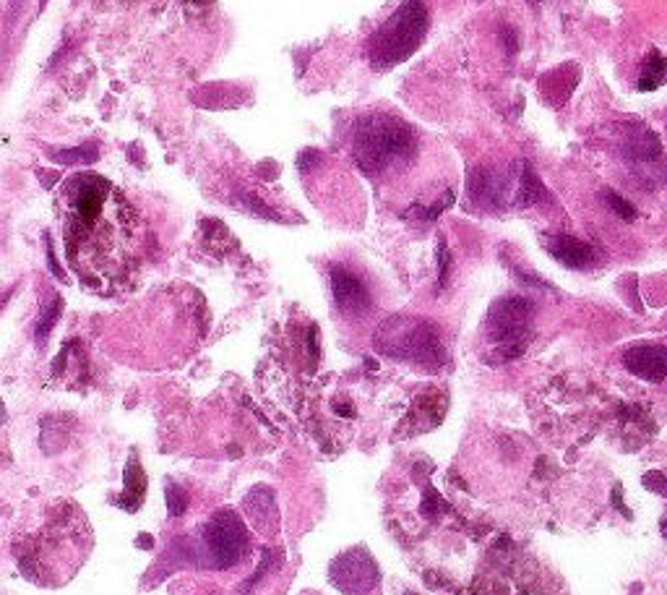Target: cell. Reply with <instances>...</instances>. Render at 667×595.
I'll return each mask as SVG.
<instances>
[{
    "mask_svg": "<svg viewBox=\"0 0 667 595\" xmlns=\"http://www.w3.org/2000/svg\"><path fill=\"white\" fill-rule=\"evenodd\" d=\"M665 79H667V60L659 56V52H652V56L644 60L636 86L642 92H652L657 90V86H663Z\"/></svg>",
    "mask_w": 667,
    "mask_h": 595,
    "instance_id": "cell-13",
    "label": "cell"
},
{
    "mask_svg": "<svg viewBox=\"0 0 667 595\" xmlns=\"http://www.w3.org/2000/svg\"><path fill=\"white\" fill-rule=\"evenodd\" d=\"M623 366L631 374L646 378V382H663L667 376V348L665 345H636V348L625 350Z\"/></svg>",
    "mask_w": 667,
    "mask_h": 595,
    "instance_id": "cell-9",
    "label": "cell"
},
{
    "mask_svg": "<svg viewBox=\"0 0 667 595\" xmlns=\"http://www.w3.org/2000/svg\"><path fill=\"white\" fill-rule=\"evenodd\" d=\"M414 152H418V139H414L412 128L389 115L365 118L352 139V154H355L358 165L371 175L410 160Z\"/></svg>",
    "mask_w": 667,
    "mask_h": 595,
    "instance_id": "cell-4",
    "label": "cell"
},
{
    "mask_svg": "<svg viewBox=\"0 0 667 595\" xmlns=\"http://www.w3.org/2000/svg\"><path fill=\"white\" fill-rule=\"evenodd\" d=\"M384 348L391 350V353H401L412 358V361H423V363H428L435 355H441L438 337H435V332L428 327V324H420V327L414 329H405L397 340L384 345Z\"/></svg>",
    "mask_w": 667,
    "mask_h": 595,
    "instance_id": "cell-10",
    "label": "cell"
},
{
    "mask_svg": "<svg viewBox=\"0 0 667 595\" xmlns=\"http://www.w3.org/2000/svg\"><path fill=\"white\" fill-rule=\"evenodd\" d=\"M438 256H441V277H438V285L444 288L446 285V275H448V254H446V246L441 243L438 246Z\"/></svg>",
    "mask_w": 667,
    "mask_h": 595,
    "instance_id": "cell-17",
    "label": "cell"
},
{
    "mask_svg": "<svg viewBox=\"0 0 667 595\" xmlns=\"http://www.w3.org/2000/svg\"><path fill=\"white\" fill-rule=\"evenodd\" d=\"M81 158H84V160H90V162H92V160H97V152H94V149H92V152H84V149H79V152H63V154H56V160H58V162H68V160H81Z\"/></svg>",
    "mask_w": 667,
    "mask_h": 595,
    "instance_id": "cell-16",
    "label": "cell"
},
{
    "mask_svg": "<svg viewBox=\"0 0 667 595\" xmlns=\"http://www.w3.org/2000/svg\"><path fill=\"white\" fill-rule=\"evenodd\" d=\"M94 549L90 517L73 499H52L32 510L16 533L11 551L19 572L39 587H63L77 578Z\"/></svg>",
    "mask_w": 667,
    "mask_h": 595,
    "instance_id": "cell-2",
    "label": "cell"
},
{
    "mask_svg": "<svg viewBox=\"0 0 667 595\" xmlns=\"http://www.w3.org/2000/svg\"><path fill=\"white\" fill-rule=\"evenodd\" d=\"M144 493H147V478L144 470H141L139 455L131 452V457H128L126 465V491H122V506H126L128 512H136L144 502Z\"/></svg>",
    "mask_w": 667,
    "mask_h": 595,
    "instance_id": "cell-12",
    "label": "cell"
},
{
    "mask_svg": "<svg viewBox=\"0 0 667 595\" xmlns=\"http://www.w3.org/2000/svg\"><path fill=\"white\" fill-rule=\"evenodd\" d=\"M475 595H569L566 585L533 553L503 551L490 557L475 580Z\"/></svg>",
    "mask_w": 667,
    "mask_h": 595,
    "instance_id": "cell-3",
    "label": "cell"
},
{
    "mask_svg": "<svg viewBox=\"0 0 667 595\" xmlns=\"http://www.w3.org/2000/svg\"><path fill=\"white\" fill-rule=\"evenodd\" d=\"M548 252L553 254L558 261L566 264V267H574V269H584L595 261V252H592L587 243L569 238V235H558V238L550 241Z\"/></svg>",
    "mask_w": 667,
    "mask_h": 595,
    "instance_id": "cell-11",
    "label": "cell"
},
{
    "mask_svg": "<svg viewBox=\"0 0 667 595\" xmlns=\"http://www.w3.org/2000/svg\"><path fill=\"white\" fill-rule=\"evenodd\" d=\"M605 199H608V205H610L612 212H616V214H621V218H623L625 222H631V220L636 218V209L631 207L629 201H625V199H621V196H618V194L608 191V194H605Z\"/></svg>",
    "mask_w": 667,
    "mask_h": 595,
    "instance_id": "cell-15",
    "label": "cell"
},
{
    "mask_svg": "<svg viewBox=\"0 0 667 595\" xmlns=\"http://www.w3.org/2000/svg\"><path fill=\"white\" fill-rule=\"evenodd\" d=\"M167 499H169V504H173V515H180V512H183V502L178 499V491L169 489V491H167Z\"/></svg>",
    "mask_w": 667,
    "mask_h": 595,
    "instance_id": "cell-18",
    "label": "cell"
},
{
    "mask_svg": "<svg viewBox=\"0 0 667 595\" xmlns=\"http://www.w3.org/2000/svg\"><path fill=\"white\" fill-rule=\"evenodd\" d=\"M428 32V9L420 0H407L367 43V60L376 71L405 63L418 50Z\"/></svg>",
    "mask_w": 667,
    "mask_h": 595,
    "instance_id": "cell-5",
    "label": "cell"
},
{
    "mask_svg": "<svg viewBox=\"0 0 667 595\" xmlns=\"http://www.w3.org/2000/svg\"><path fill=\"white\" fill-rule=\"evenodd\" d=\"M529 324V306L522 298L501 301L490 314V335L506 348V355H519L524 350V335Z\"/></svg>",
    "mask_w": 667,
    "mask_h": 595,
    "instance_id": "cell-7",
    "label": "cell"
},
{
    "mask_svg": "<svg viewBox=\"0 0 667 595\" xmlns=\"http://www.w3.org/2000/svg\"><path fill=\"white\" fill-rule=\"evenodd\" d=\"M503 43H506L508 52H516V35H514V32L503 30Z\"/></svg>",
    "mask_w": 667,
    "mask_h": 595,
    "instance_id": "cell-19",
    "label": "cell"
},
{
    "mask_svg": "<svg viewBox=\"0 0 667 595\" xmlns=\"http://www.w3.org/2000/svg\"><path fill=\"white\" fill-rule=\"evenodd\" d=\"M203 540H207L209 559H212V564L220 567V570L235 567L237 561H243L245 553H248V533H245L241 517L230 510L217 512V515L209 520Z\"/></svg>",
    "mask_w": 667,
    "mask_h": 595,
    "instance_id": "cell-6",
    "label": "cell"
},
{
    "mask_svg": "<svg viewBox=\"0 0 667 595\" xmlns=\"http://www.w3.org/2000/svg\"><path fill=\"white\" fill-rule=\"evenodd\" d=\"M519 194H522V201L524 205H529V201H535L537 199H546V188H542V184H540V178H537V175L529 171V167H522V180H519Z\"/></svg>",
    "mask_w": 667,
    "mask_h": 595,
    "instance_id": "cell-14",
    "label": "cell"
},
{
    "mask_svg": "<svg viewBox=\"0 0 667 595\" xmlns=\"http://www.w3.org/2000/svg\"><path fill=\"white\" fill-rule=\"evenodd\" d=\"M331 290H334V301L337 306L350 316L365 314L367 306H371V295H367L365 282L360 280L358 275H352L350 269H331Z\"/></svg>",
    "mask_w": 667,
    "mask_h": 595,
    "instance_id": "cell-8",
    "label": "cell"
},
{
    "mask_svg": "<svg viewBox=\"0 0 667 595\" xmlns=\"http://www.w3.org/2000/svg\"><path fill=\"white\" fill-rule=\"evenodd\" d=\"M56 214L68 267L86 290H126L144 261L147 228L118 186L97 173H77L60 184Z\"/></svg>",
    "mask_w": 667,
    "mask_h": 595,
    "instance_id": "cell-1",
    "label": "cell"
}]
</instances>
